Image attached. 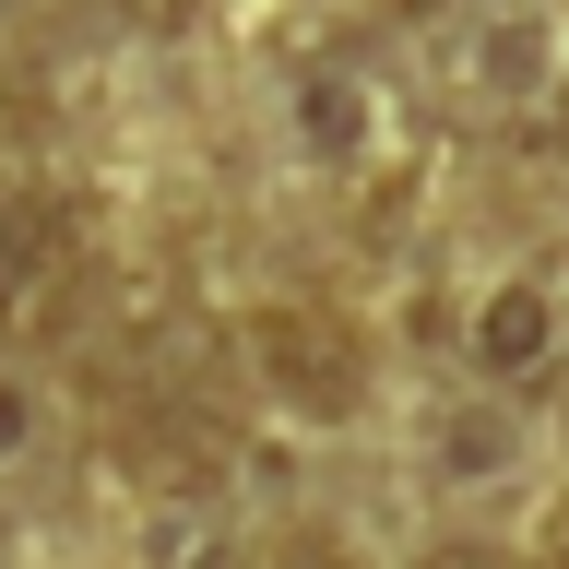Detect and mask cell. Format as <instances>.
Wrapping results in <instances>:
<instances>
[{"mask_svg": "<svg viewBox=\"0 0 569 569\" xmlns=\"http://www.w3.org/2000/svg\"><path fill=\"white\" fill-rule=\"evenodd\" d=\"M71 273H83V213L60 190H0V332H36L71 297Z\"/></svg>", "mask_w": 569, "mask_h": 569, "instance_id": "cell-1", "label": "cell"}, {"mask_svg": "<svg viewBox=\"0 0 569 569\" xmlns=\"http://www.w3.org/2000/svg\"><path fill=\"white\" fill-rule=\"evenodd\" d=\"M249 356H261L273 403H297V416H345V403H356V380H368V345H356L332 309H261Z\"/></svg>", "mask_w": 569, "mask_h": 569, "instance_id": "cell-2", "label": "cell"}, {"mask_svg": "<svg viewBox=\"0 0 569 569\" xmlns=\"http://www.w3.org/2000/svg\"><path fill=\"white\" fill-rule=\"evenodd\" d=\"M451 83L487 96V107H533V96H558V48H546L533 12H475L462 48H451Z\"/></svg>", "mask_w": 569, "mask_h": 569, "instance_id": "cell-3", "label": "cell"}, {"mask_svg": "<svg viewBox=\"0 0 569 569\" xmlns=\"http://www.w3.org/2000/svg\"><path fill=\"white\" fill-rule=\"evenodd\" d=\"M558 356V297L546 284H498L475 309V380H533Z\"/></svg>", "mask_w": 569, "mask_h": 569, "instance_id": "cell-4", "label": "cell"}, {"mask_svg": "<svg viewBox=\"0 0 569 569\" xmlns=\"http://www.w3.org/2000/svg\"><path fill=\"white\" fill-rule=\"evenodd\" d=\"M297 142H309L320 167H368V142H380V107L356 71H309L297 83Z\"/></svg>", "mask_w": 569, "mask_h": 569, "instance_id": "cell-5", "label": "cell"}, {"mask_svg": "<svg viewBox=\"0 0 569 569\" xmlns=\"http://www.w3.org/2000/svg\"><path fill=\"white\" fill-rule=\"evenodd\" d=\"M439 462H451V487H487L498 462H510V416H498V403L451 416V427H439Z\"/></svg>", "mask_w": 569, "mask_h": 569, "instance_id": "cell-6", "label": "cell"}, {"mask_svg": "<svg viewBox=\"0 0 569 569\" xmlns=\"http://www.w3.org/2000/svg\"><path fill=\"white\" fill-rule=\"evenodd\" d=\"M36 142V96H24V71L0 60V154H24Z\"/></svg>", "mask_w": 569, "mask_h": 569, "instance_id": "cell-7", "label": "cell"}, {"mask_svg": "<svg viewBox=\"0 0 569 569\" xmlns=\"http://www.w3.org/2000/svg\"><path fill=\"white\" fill-rule=\"evenodd\" d=\"M190 12H202V0H119V24H142V36H178Z\"/></svg>", "mask_w": 569, "mask_h": 569, "instance_id": "cell-8", "label": "cell"}, {"mask_svg": "<svg viewBox=\"0 0 569 569\" xmlns=\"http://www.w3.org/2000/svg\"><path fill=\"white\" fill-rule=\"evenodd\" d=\"M36 439V403H24V380H0V462Z\"/></svg>", "mask_w": 569, "mask_h": 569, "instance_id": "cell-9", "label": "cell"}, {"mask_svg": "<svg viewBox=\"0 0 569 569\" xmlns=\"http://www.w3.org/2000/svg\"><path fill=\"white\" fill-rule=\"evenodd\" d=\"M249 569H345L332 546H273V558H249Z\"/></svg>", "mask_w": 569, "mask_h": 569, "instance_id": "cell-10", "label": "cell"}, {"mask_svg": "<svg viewBox=\"0 0 569 569\" xmlns=\"http://www.w3.org/2000/svg\"><path fill=\"white\" fill-rule=\"evenodd\" d=\"M416 569H510V558H487V546H439V558H416Z\"/></svg>", "mask_w": 569, "mask_h": 569, "instance_id": "cell-11", "label": "cell"}, {"mask_svg": "<svg viewBox=\"0 0 569 569\" xmlns=\"http://www.w3.org/2000/svg\"><path fill=\"white\" fill-rule=\"evenodd\" d=\"M546 558H558V569H569V510H558V533H546Z\"/></svg>", "mask_w": 569, "mask_h": 569, "instance_id": "cell-12", "label": "cell"}, {"mask_svg": "<svg viewBox=\"0 0 569 569\" xmlns=\"http://www.w3.org/2000/svg\"><path fill=\"white\" fill-rule=\"evenodd\" d=\"M0 12H36V0H0Z\"/></svg>", "mask_w": 569, "mask_h": 569, "instance_id": "cell-13", "label": "cell"}]
</instances>
